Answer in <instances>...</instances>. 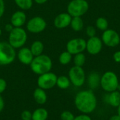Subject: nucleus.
<instances>
[{
	"mask_svg": "<svg viewBox=\"0 0 120 120\" xmlns=\"http://www.w3.org/2000/svg\"><path fill=\"white\" fill-rule=\"evenodd\" d=\"M72 16L67 13H61L56 15L53 20L54 26L58 29H64L70 25Z\"/></svg>",
	"mask_w": 120,
	"mask_h": 120,
	"instance_id": "nucleus-13",
	"label": "nucleus"
},
{
	"mask_svg": "<svg viewBox=\"0 0 120 120\" xmlns=\"http://www.w3.org/2000/svg\"><path fill=\"white\" fill-rule=\"evenodd\" d=\"M86 35L89 37H92L96 36V28L94 26L89 25L86 29Z\"/></svg>",
	"mask_w": 120,
	"mask_h": 120,
	"instance_id": "nucleus-28",
	"label": "nucleus"
},
{
	"mask_svg": "<svg viewBox=\"0 0 120 120\" xmlns=\"http://www.w3.org/2000/svg\"><path fill=\"white\" fill-rule=\"evenodd\" d=\"M70 25L74 31L79 32L84 27L83 19L81 17H72Z\"/></svg>",
	"mask_w": 120,
	"mask_h": 120,
	"instance_id": "nucleus-22",
	"label": "nucleus"
},
{
	"mask_svg": "<svg viewBox=\"0 0 120 120\" xmlns=\"http://www.w3.org/2000/svg\"><path fill=\"white\" fill-rule=\"evenodd\" d=\"M33 97L35 102L39 105H44L47 101V94L45 90L37 87L33 92Z\"/></svg>",
	"mask_w": 120,
	"mask_h": 120,
	"instance_id": "nucleus-18",
	"label": "nucleus"
},
{
	"mask_svg": "<svg viewBox=\"0 0 120 120\" xmlns=\"http://www.w3.org/2000/svg\"><path fill=\"white\" fill-rule=\"evenodd\" d=\"M32 114V120H46L49 117V112L47 110L44 108H37Z\"/></svg>",
	"mask_w": 120,
	"mask_h": 120,
	"instance_id": "nucleus-19",
	"label": "nucleus"
},
{
	"mask_svg": "<svg viewBox=\"0 0 120 120\" xmlns=\"http://www.w3.org/2000/svg\"><path fill=\"white\" fill-rule=\"evenodd\" d=\"M1 35V29L0 28V36Z\"/></svg>",
	"mask_w": 120,
	"mask_h": 120,
	"instance_id": "nucleus-40",
	"label": "nucleus"
},
{
	"mask_svg": "<svg viewBox=\"0 0 120 120\" xmlns=\"http://www.w3.org/2000/svg\"><path fill=\"white\" fill-rule=\"evenodd\" d=\"M103 101L112 108H117L120 104V92L116 90L108 93L103 96Z\"/></svg>",
	"mask_w": 120,
	"mask_h": 120,
	"instance_id": "nucleus-16",
	"label": "nucleus"
},
{
	"mask_svg": "<svg viewBox=\"0 0 120 120\" xmlns=\"http://www.w3.org/2000/svg\"><path fill=\"white\" fill-rule=\"evenodd\" d=\"M15 4L22 10H29L33 5V0H14Z\"/></svg>",
	"mask_w": 120,
	"mask_h": 120,
	"instance_id": "nucleus-25",
	"label": "nucleus"
},
{
	"mask_svg": "<svg viewBox=\"0 0 120 120\" xmlns=\"http://www.w3.org/2000/svg\"><path fill=\"white\" fill-rule=\"evenodd\" d=\"M6 87H7L6 81L3 78H0V94H1L5 91Z\"/></svg>",
	"mask_w": 120,
	"mask_h": 120,
	"instance_id": "nucleus-31",
	"label": "nucleus"
},
{
	"mask_svg": "<svg viewBox=\"0 0 120 120\" xmlns=\"http://www.w3.org/2000/svg\"><path fill=\"white\" fill-rule=\"evenodd\" d=\"M117 91H119L120 92V83L119 84V85H118V87H117Z\"/></svg>",
	"mask_w": 120,
	"mask_h": 120,
	"instance_id": "nucleus-39",
	"label": "nucleus"
},
{
	"mask_svg": "<svg viewBox=\"0 0 120 120\" xmlns=\"http://www.w3.org/2000/svg\"><path fill=\"white\" fill-rule=\"evenodd\" d=\"M15 49L8 42H0V66L10 65L15 60L16 57Z\"/></svg>",
	"mask_w": 120,
	"mask_h": 120,
	"instance_id": "nucleus-5",
	"label": "nucleus"
},
{
	"mask_svg": "<svg viewBox=\"0 0 120 120\" xmlns=\"http://www.w3.org/2000/svg\"><path fill=\"white\" fill-rule=\"evenodd\" d=\"M109 120H120V117L117 114V115H113L110 117Z\"/></svg>",
	"mask_w": 120,
	"mask_h": 120,
	"instance_id": "nucleus-36",
	"label": "nucleus"
},
{
	"mask_svg": "<svg viewBox=\"0 0 120 120\" xmlns=\"http://www.w3.org/2000/svg\"><path fill=\"white\" fill-rule=\"evenodd\" d=\"M31 70L36 75H41L51 70L53 63L51 58L45 54L34 56L30 65Z\"/></svg>",
	"mask_w": 120,
	"mask_h": 120,
	"instance_id": "nucleus-2",
	"label": "nucleus"
},
{
	"mask_svg": "<svg viewBox=\"0 0 120 120\" xmlns=\"http://www.w3.org/2000/svg\"><path fill=\"white\" fill-rule=\"evenodd\" d=\"M68 77L70 80L71 84L75 87L82 86L86 79V73L82 67L74 65L68 72Z\"/></svg>",
	"mask_w": 120,
	"mask_h": 120,
	"instance_id": "nucleus-7",
	"label": "nucleus"
},
{
	"mask_svg": "<svg viewBox=\"0 0 120 120\" xmlns=\"http://www.w3.org/2000/svg\"><path fill=\"white\" fill-rule=\"evenodd\" d=\"M13 26L12 25L11 23H8L5 25V30L8 32H10L13 29Z\"/></svg>",
	"mask_w": 120,
	"mask_h": 120,
	"instance_id": "nucleus-35",
	"label": "nucleus"
},
{
	"mask_svg": "<svg viewBox=\"0 0 120 120\" xmlns=\"http://www.w3.org/2000/svg\"><path fill=\"white\" fill-rule=\"evenodd\" d=\"M75 117L74 114L69 110H65L60 114L61 120H74Z\"/></svg>",
	"mask_w": 120,
	"mask_h": 120,
	"instance_id": "nucleus-27",
	"label": "nucleus"
},
{
	"mask_svg": "<svg viewBox=\"0 0 120 120\" xmlns=\"http://www.w3.org/2000/svg\"><path fill=\"white\" fill-rule=\"evenodd\" d=\"M71 82L68 77L65 75H61L58 77L57 82H56V86L60 89H67L70 86Z\"/></svg>",
	"mask_w": 120,
	"mask_h": 120,
	"instance_id": "nucleus-21",
	"label": "nucleus"
},
{
	"mask_svg": "<svg viewBox=\"0 0 120 120\" xmlns=\"http://www.w3.org/2000/svg\"><path fill=\"white\" fill-rule=\"evenodd\" d=\"M96 27L99 30H101L103 32L108 30L109 27V23L108 20L103 17H99L96 20Z\"/></svg>",
	"mask_w": 120,
	"mask_h": 120,
	"instance_id": "nucleus-24",
	"label": "nucleus"
},
{
	"mask_svg": "<svg viewBox=\"0 0 120 120\" xmlns=\"http://www.w3.org/2000/svg\"><path fill=\"white\" fill-rule=\"evenodd\" d=\"M101 40L103 44L106 46L114 48L120 44V34L112 29H108L103 31Z\"/></svg>",
	"mask_w": 120,
	"mask_h": 120,
	"instance_id": "nucleus-9",
	"label": "nucleus"
},
{
	"mask_svg": "<svg viewBox=\"0 0 120 120\" xmlns=\"http://www.w3.org/2000/svg\"><path fill=\"white\" fill-rule=\"evenodd\" d=\"M72 59V55L68 51L62 52L59 56V63L63 65H68Z\"/></svg>",
	"mask_w": 120,
	"mask_h": 120,
	"instance_id": "nucleus-23",
	"label": "nucleus"
},
{
	"mask_svg": "<svg viewBox=\"0 0 120 120\" xmlns=\"http://www.w3.org/2000/svg\"><path fill=\"white\" fill-rule=\"evenodd\" d=\"M112 58H113V60L116 63H120V51H117L115 52L112 56Z\"/></svg>",
	"mask_w": 120,
	"mask_h": 120,
	"instance_id": "nucleus-33",
	"label": "nucleus"
},
{
	"mask_svg": "<svg viewBox=\"0 0 120 120\" xmlns=\"http://www.w3.org/2000/svg\"><path fill=\"white\" fill-rule=\"evenodd\" d=\"M30 49L34 56H38L42 54L44 49V44L41 41L37 40V41H34L32 44Z\"/></svg>",
	"mask_w": 120,
	"mask_h": 120,
	"instance_id": "nucleus-20",
	"label": "nucleus"
},
{
	"mask_svg": "<svg viewBox=\"0 0 120 120\" xmlns=\"http://www.w3.org/2000/svg\"><path fill=\"white\" fill-rule=\"evenodd\" d=\"M5 11V3L4 0H0V18H1Z\"/></svg>",
	"mask_w": 120,
	"mask_h": 120,
	"instance_id": "nucleus-32",
	"label": "nucleus"
},
{
	"mask_svg": "<svg viewBox=\"0 0 120 120\" xmlns=\"http://www.w3.org/2000/svg\"><path fill=\"white\" fill-rule=\"evenodd\" d=\"M27 39V34L22 27H13L9 32L8 43L14 49H20L26 43Z\"/></svg>",
	"mask_w": 120,
	"mask_h": 120,
	"instance_id": "nucleus-4",
	"label": "nucleus"
},
{
	"mask_svg": "<svg viewBox=\"0 0 120 120\" xmlns=\"http://www.w3.org/2000/svg\"><path fill=\"white\" fill-rule=\"evenodd\" d=\"M86 41L83 38H74L68 41L66 45V51L72 55L83 53L86 51Z\"/></svg>",
	"mask_w": 120,
	"mask_h": 120,
	"instance_id": "nucleus-11",
	"label": "nucleus"
},
{
	"mask_svg": "<svg viewBox=\"0 0 120 120\" xmlns=\"http://www.w3.org/2000/svg\"><path fill=\"white\" fill-rule=\"evenodd\" d=\"M26 27L28 32L33 34H38L46 29V22L43 18L40 16H35L28 20Z\"/></svg>",
	"mask_w": 120,
	"mask_h": 120,
	"instance_id": "nucleus-10",
	"label": "nucleus"
},
{
	"mask_svg": "<svg viewBox=\"0 0 120 120\" xmlns=\"http://www.w3.org/2000/svg\"><path fill=\"white\" fill-rule=\"evenodd\" d=\"M101 76V75H100V74L97 72H91L88 75L87 83L90 89L94 90L100 86Z\"/></svg>",
	"mask_w": 120,
	"mask_h": 120,
	"instance_id": "nucleus-17",
	"label": "nucleus"
},
{
	"mask_svg": "<svg viewBox=\"0 0 120 120\" xmlns=\"http://www.w3.org/2000/svg\"><path fill=\"white\" fill-rule=\"evenodd\" d=\"M74 103L79 112L89 115L96 110L98 105V99L93 90H82L75 95Z\"/></svg>",
	"mask_w": 120,
	"mask_h": 120,
	"instance_id": "nucleus-1",
	"label": "nucleus"
},
{
	"mask_svg": "<svg viewBox=\"0 0 120 120\" xmlns=\"http://www.w3.org/2000/svg\"><path fill=\"white\" fill-rule=\"evenodd\" d=\"M34 1L38 4H43L44 3H46L48 0H34Z\"/></svg>",
	"mask_w": 120,
	"mask_h": 120,
	"instance_id": "nucleus-37",
	"label": "nucleus"
},
{
	"mask_svg": "<svg viewBox=\"0 0 120 120\" xmlns=\"http://www.w3.org/2000/svg\"><path fill=\"white\" fill-rule=\"evenodd\" d=\"M32 112L27 110L22 111L20 115V118L22 120H32Z\"/></svg>",
	"mask_w": 120,
	"mask_h": 120,
	"instance_id": "nucleus-29",
	"label": "nucleus"
},
{
	"mask_svg": "<svg viewBox=\"0 0 120 120\" xmlns=\"http://www.w3.org/2000/svg\"><path fill=\"white\" fill-rule=\"evenodd\" d=\"M103 41L101 38L98 37L94 36L92 37H89V39L86 41V51L93 56L98 54L102 49H103Z\"/></svg>",
	"mask_w": 120,
	"mask_h": 120,
	"instance_id": "nucleus-12",
	"label": "nucleus"
},
{
	"mask_svg": "<svg viewBox=\"0 0 120 120\" xmlns=\"http://www.w3.org/2000/svg\"><path fill=\"white\" fill-rule=\"evenodd\" d=\"M117 108V114L120 116V105H119Z\"/></svg>",
	"mask_w": 120,
	"mask_h": 120,
	"instance_id": "nucleus-38",
	"label": "nucleus"
},
{
	"mask_svg": "<svg viewBox=\"0 0 120 120\" xmlns=\"http://www.w3.org/2000/svg\"><path fill=\"white\" fill-rule=\"evenodd\" d=\"M4 108V98H2L1 95L0 94V112H1L3 111Z\"/></svg>",
	"mask_w": 120,
	"mask_h": 120,
	"instance_id": "nucleus-34",
	"label": "nucleus"
},
{
	"mask_svg": "<svg viewBox=\"0 0 120 120\" xmlns=\"http://www.w3.org/2000/svg\"><path fill=\"white\" fill-rule=\"evenodd\" d=\"M17 57L18 60L22 64L30 65L34 56H33L30 49L27 47H22L18 51L17 53Z\"/></svg>",
	"mask_w": 120,
	"mask_h": 120,
	"instance_id": "nucleus-14",
	"label": "nucleus"
},
{
	"mask_svg": "<svg viewBox=\"0 0 120 120\" xmlns=\"http://www.w3.org/2000/svg\"><path fill=\"white\" fill-rule=\"evenodd\" d=\"M119 84L118 76L112 71H107L101 76L100 86L106 93L116 91Z\"/></svg>",
	"mask_w": 120,
	"mask_h": 120,
	"instance_id": "nucleus-3",
	"label": "nucleus"
},
{
	"mask_svg": "<svg viewBox=\"0 0 120 120\" xmlns=\"http://www.w3.org/2000/svg\"><path fill=\"white\" fill-rule=\"evenodd\" d=\"M57 78H58L57 75L51 71L42 74L41 75H39L37 82V86L38 87L45 91L53 89L55 86H56Z\"/></svg>",
	"mask_w": 120,
	"mask_h": 120,
	"instance_id": "nucleus-8",
	"label": "nucleus"
},
{
	"mask_svg": "<svg viewBox=\"0 0 120 120\" xmlns=\"http://www.w3.org/2000/svg\"><path fill=\"white\" fill-rule=\"evenodd\" d=\"M89 8V4L86 0H71L67 11L72 17H82L88 11Z\"/></svg>",
	"mask_w": 120,
	"mask_h": 120,
	"instance_id": "nucleus-6",
	"label": "nucleus"
},
{
	"mask_svg": "<svg viewBox=\"0 0 120 120\" xmlns=\"http://www.w3.org/2000/svg\"><path fill=\"white\" fill-rule=\"evenodd\" d=\"M74 120H92V119L89 115L82 113V114L75 117Z\"/></svg>",
	"mask_w": 120,
	"mask_h": 120,
	"instance_id": "nucleus-30",
	"label": "nucleus"
},
{
	"mask_svg": "<svg viewBox=\"0 0 120 120\" xmlns=\"http://www.w3.org/2000/svg\"><path fill=\"white\" fill-rule=\"evenodd\" d=\"M86 56L84 53H79L74 55L73 62L75 66L82 67L86 63Z\"/></svg>",
	"mask_w": 120,
	"mask_h": 120,
	"instance_id": "nucleus-26",
	"label": "nucleus"
},
{
	"mask_svg": "<svg viewBox=\"0 0 120 120\" xmlns=\"http://www.w3.org/2000/svg\"><path fill=\"white\" fill-rule=\"evenodd\" d=\"M27 20V15L22 11H17L13 13L11 18V23L14 27H22Z\"/></svg>",
	"mask_w": 120,
	"mask_h": 120,
	"instance_id": "nucleus-15",
	"label": "nucleus"
}]
</instances>
